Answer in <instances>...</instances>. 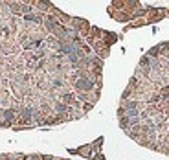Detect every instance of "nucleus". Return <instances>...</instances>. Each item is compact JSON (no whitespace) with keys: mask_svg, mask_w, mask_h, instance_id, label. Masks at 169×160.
I'll return each instance as SVG.
<instances>
[{"mask_svg":"<svg viewBox=\"0 0 169 160\" xmlns=\"http://www.w3.org/2000/svg\"><path fill=\"white\" fill-rule=\"evenodd\" d=\"M118 120L134 142L169 156V41L140 59L123 90Z\"/></svg>","mask_w":169,"mask_h":160,"instance_id":"obj_1","label":"nucleus"},{"mask_svg":"<svg viewBox=\"0 0 169 160\" xmlns=\"http://www.w3.org/2000/svg\"><path fill=\"white\" fill-rule=\"evenodd\" d=\"M0 160H64L52 155H20V153H7L0 155Z\"/></svg>","mask_w":169,"mask_h":160,"instance_id":"obj_2","label":"nucleus"}]
</instances>
